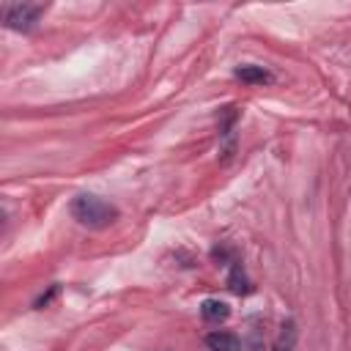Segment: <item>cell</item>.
Masks as SVG:
<instances>
[{"instance_id":"obj_3","label":"cell","mask_w":351,"mask_h":351,"mask_svg":"<svg viewBox=\"0 0 351 351\" xmlns=\"http://www.w3.org/2000/svg\"><path fill=\"white\" fill-rule=\"evenodd\" d=\"M236 77H239L241 82H247V85H269V82L274 80L269 69L255 66V63H244V66H239V69H236Z\"/></svg>"},{"instance_id":"obj_2","label":"cell","mask_w":351,"mask_h":351,"mask_svg":"<svg viewBox=\"0 0 351 351\" xmlns=\"http://www.w3.org/2000/svg\"><path fill=\"white\" fill-rule=\"evenodd\" d=\"M41 11H44V5L14 3V5H8V8H5L3 19H5V27H11V30H30Z\"/></svg>"},{"instance_id":"obj_5","label":"cell","mask_w":351,"mask_h":351,"mask_svg":"<svg viewBox=\"0 0 351 351\" xmlns=\"http://www.w3.org/2000/svg\"><path fill=\"white\" fill-rule=\"evenodd\" d=\"M200 315H203V321H208V324H222V321L230 315V307H228L225 302H219V299H206V302L200 304Z\"/></svg>"},{"instance_id":"obj_6","label":"cell","mask_w":351,"mask_h":351,"mask_svg":"<svg viewBox=\"0 0 351 351\" xmlns=\"http://www.w3.org/2000/svg\"><path fill=\"white\" fill-rule=\"evenodd\" d=\"M293 346H296V324H293V318H288L280 326V335H277L271 351H293Z\"/></svg>"},{"instance_id":"obj_8","label":"cell","mask_w":351,"mask_h":351,"mask_svg":"<svg viewBox=\"0 0 351 351\" xmlns=\"http://www.w3.org/2000/svg\"><path fill=\"white\" fill-rule=\"evenodd\" d=\"M55 293H58V285H52V288H49V293L38 296V299H36V307H38V310H41V307H47V304L52 302V296H55Z\"/></svg>"},{"instance_id":"obj_1","label":"cell","mask_w":351,"mask_h":351,"mask_svg":"<svg viewBox=\"0 0 351 351\" xmlns=\"http://www.w3.org/2000/svg\"><path fill=\"white\" fill-rule=\"evenodd\" d=\"M71 217L85 228H107L118 219V208L96 195H77L71 200Z\"/></svg>"},{"instance_id":"obj_7","label":"cell","mask_w":351,"mask_h":351,"mask_svg":"<svg viewBox=\"0 0 351 351\" xmlns=\"http://www.w3.org/2000/svg\"><path fill=\"white\" fill-rule=\"evenodd\" d=\"M228 285H230V291L233 293H250V282H247V274H244V269L239 266V263H233L230 266V274H228Z\"/></svg>"},{"instance_id":"obj_4","label":"cell","mask_w":351,"mask_h":351,"mask_svg":"<svg viewBox=\"0 0 351 351\" xmlns=\"http://www.w3.org/2000/svg\"><path fill=\"white\" fill-rule=\"evenodd\" d=\"M206 346L208 351H239V337L222 329H214L206 335Z\"/></svg>"}]
</instances>
